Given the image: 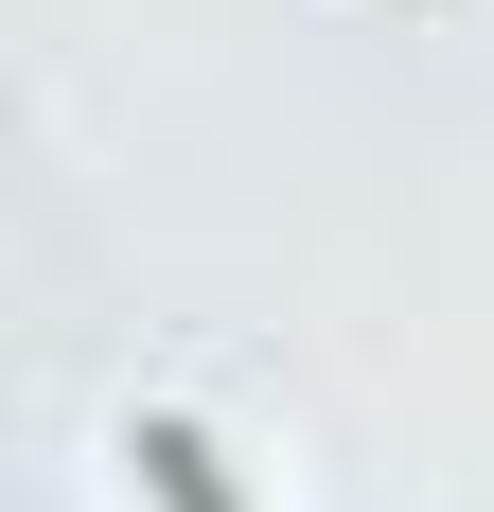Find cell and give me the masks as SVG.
Segmentation results:
<instances>
[{
	"instance_id": "1",
	"label": "cell",
	"mask_w": 494,
	"mask_h": 512,
	"mask_svg": "<svg viewBox=\"0 0 494 512\" xmlns=\"http://www.w3.org/2000/svg\"><path fill=\"white\" fill-rule=\"evenodd\" d=\"M124 460H142V495H159V512H230V477H212V442H195L177 407H142V442H124Z\"/></svg>"
}]
</instances>
